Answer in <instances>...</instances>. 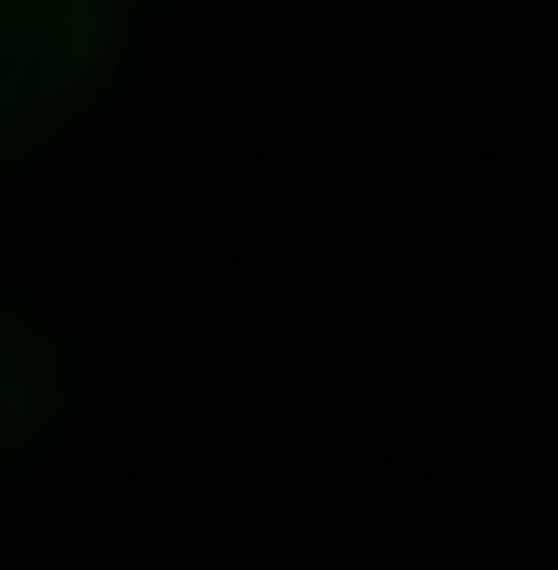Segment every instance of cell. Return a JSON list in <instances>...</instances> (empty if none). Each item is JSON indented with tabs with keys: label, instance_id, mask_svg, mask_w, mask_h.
I'll return each mask as SVG.
<instances>
[{
	"label": "cell",
	"instance_id": "cell-1",
	"mask_svg": "<svg viewBox=\"0 0 558 570\" xmlns=\"http://www.w3.org/2000/svg\"><path fill=\"white\" fill-rule=\"evenodd\" d=\"M115 63V0H0V153H39Z\"/></svg>",
	"mask_w": 558,
	"mask_h": 570
},
{
	"label": "cell",
	"instance_id": "cell-2",
	"mask_svg": "<svg viewBox=\"0 0 558 570\" xmlns=\"http://www.w3.org/2000/svg\"><path fill=\"white\" fill-rule=\"evenodd\" d=\"M39 419H51V343L26 317H0V444H26Z\"/></svg>",
	"mask_w": 558,
	"mask_h": 570
}]
</instances>
